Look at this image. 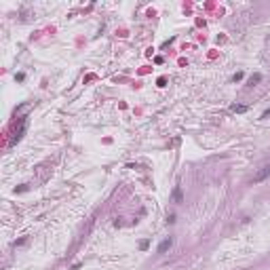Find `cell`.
I'll list each match as a JSON object with an SVG mask.
<instances>
[{"mask_svg": "<svg viewBox=\"0 0 270 270\" xmlns=\"http://www.w3.org/2000/svg\"><path fill=\"white\" fill-rule=\"evenodd\" d=\"M268 116H270V110H266V112L262 114V118H268Z\"/></svg>", "mask_w": 270, "mask_h": 270, "instance_id": "obj_7", "label": "cell"}, {"mask_svg": "<svg viewBox=\"0 0 270 270\" xmlns=\"http://www.w3.org/2000/svg\"><path fill=\"white\" fill-rule=\"evenodd\" d=\"M173 200H175V203H181V188L180 186L173 190Z\"/></svg>", "mask_w": 270, "mask_h": 270, "instance_id": "obj_4", "label": "cell"}, {"mask_svg": "<svg viewBox=\"0 0 270 270\" xmlns=\"http://www.w3.org/2000/svg\"><path fill=\"white\" fill-rule=\"evenodd\" d=\"M270 177V165H264L255 175H253V184H262L264 180H268Z\"/></svg>", "mask_w": 270, "mask_h": 270, "instance_id": "obj_1", "label": "cell"}, {"mask_svg": "<svg viewBox=\"0 0 270 270\" xmlns=\"http://www.w3.org/2000/svg\"><path fill=\"white\" fill-rule=\"evenodd\" d=\"M260 80H262V74H253L251 78H249V82H247V85H249V87H253V85H257Z\"/></svg>", "mask_w": 270, "mask_h": 270, "instance_id": "obj_3", "label": "cell"}, {"mask_svg": "<svg viewBox=\"0 0 270 270\" xmlns=\"http://www.w3.org/2000/svg\"><path fill=\"white\" fill-rule=\"evenodd\" d=\"M241 78H243V72H236V74H234V78H232V80L236 82V80H241Z\"/></svg>", "mask_w": 270, "mask_h": 270, "instance_id": "obj_6", "label": "cell"}, {"mask_svg": "<svg viewBox=\"0 0 270 270\" xmlns=\"http://www.w3.org/2000/svg\"><path fill=\"white\" fill-rule=\"evenodd\" d=\"M232 112H238V114H243V112H247V106H232Z\"/></svg>", "mask_w": 270, "mask_h": 270, "instance_id": "obj_5", "label": "cell"}, {"mask_svg": "<svg viewBox=\"0 0 270 270\" xmlns=\"http://www.w3.org/2000/svg\"><path fill=\"white\" fill-rule=\"evenodd\" d=\"M171 243H173L171 238H165V241H162L161 245H158V253H165L167 249H169V247H171Z\"/></svg>", "mask_w": 270, "mask_h": 270, "instance_id": "obj_2", "label": "cell"}]
</instances>
